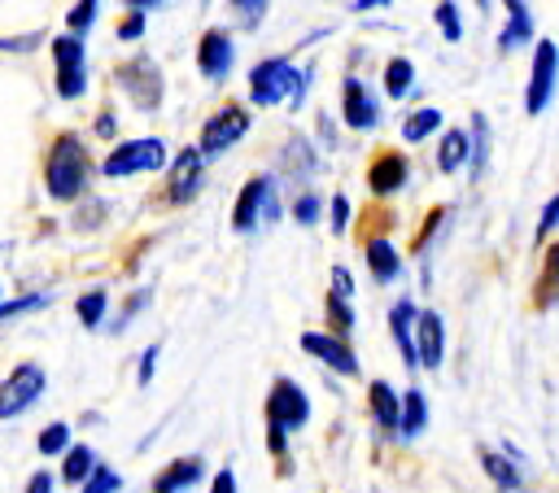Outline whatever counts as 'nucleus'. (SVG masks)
I'll return each mask as SVG.
<instances>
[{"mask_svg":"<svg viewBox=\"0 0 559 493\" xmlns=\"http://www.w3.org/2000/svg\"><path fill=\"white\" fill-rule=\"evenodd\" d=\"M502 5H507V27L498 31V49L515 53V49L533 45V14H529L524 0H502Z\"/></svg>","mask_w":559,"mask_h":493,"instance_id":"aec40b11","label":"nucleus"},{"mask_svg":"<svg viewBox=\"0 0 559 493\" xmlns=\"http://www.w3.org/2000/svg\"><path fill=\"white\" fill-rule=\"evenodd\" d=\"M27 493H53V476H49V471H36V476L27 480Z\"/></svg>","mask_w":559,"mask_h":493,"instance_id":"de8ad7c7","label":"nucleus"},{"mask_svg":"<svg viewBox=\"0 0 559 493\" xmlns=\"http://www.w3.org/2000/svg\"><path fill=\"white\" fill-rule=\"evenodd\" d=\"M433 18H437V27H442V36H446L450 45H459V40H463V14H459L455 0H437Z\"/></svg>","mask_w":559,"mask_h":493,"instance_id":"2f4dec72","label":"nucleus"},{"mask_svg":"<svg viewBox=\"0 0 559 493\" xmlns=\"http://www.w3.org/2000/svg\"><path fill=\"white\" fill-rule=\"evenodd\" d=\"M206 463L201 458H175L153 476V493H188L192 484H201Z\"/></svg>","mask_w":559,"mask_h":493,"instance_id":"6ab92c4d","label":"nucleus"},{"mask_svg":"<svg viewBox=\"0 0 559 493\" xmlns=\"http://www.w3.org/2000/svg\"><path fill=\"white\" fill-rule=\"evenodd\" d=\"M53 62H58V97L79 101L88 92V49L79 36L53 40Z\"/></svg>","mask_w":559,"mask_h":493,"instance_id":"0eeeda50","label":"nucleus"},{"mask_svg":"<svg viewBox=\"0 0 559 493\" xmlns=\"http://www.w3.org/2000/svg\"><path fill=\"white\" fill-rule=\"evenodd\" d=\"M411 79H415V66L407 62V58H394L389 66H385V97H407L411 92Z\"/></svg>","mask_w":559,"mask_h":493,"instance_id":"c85d7f7f","label":"nucleus"},{"mask_svg":"<svg viewBox=\"0 0 559 493\" xmlns=\"http://www.w3.org/2000/svg\"><path fill=\"white\" fill-rule=\"evenodd\" d=\"M45 393V367L36 363H18L5 380H0V419H18L23 410H32Z\"/></svg>","mask_w":559,"mask_h":493,"instance_id":"423d86ee","label":"nucleus"},{"mask_svg":"<svg viewBox=\"0 0 559 493\" xmlns=\"http://www.w3.org/2000/svg\"><path fill=\"white\" fill-rule=\"evenodd\" d=\"M407 179H411V162L402 153H376L372 166H368V188L376 197H394Z\"/></svg>","mask_w":559,"mask_h":493,"instance_id":"dca6fc26","label":"nucleus"},{"mask_svg":"<svg viewBox=\"0 0 559 493\" xmlns=\"http://www.w3.org/2000/svg\"><path fill=\"white\" fill-rule=\"evenodd\" d=\"M123 489V476L114 471V467H105V463H97V471L88 476V484L79 489V493H119Z\"/></svg>","mask_w":559,"mask_h":493,"instance_id":"f704fd0d","label":"nucleus"},{"mask_svg":"<svg viewBox=\"0 0 559 493\" xmlns=\"http://www.w3.org/2000/svg\"><path fill=\"white\" fill-rule=\"evenodd\" d=\"M328 293L355 302V276H350V267H333V289H328Z\"/></svg>","mask_w":559,"mask_h":493,"instance_id":"a19ab883","label":"nucleus"},{"mask_svg":"<svg viewBox=\"0 0 559 493\" xmlns=\"http://www.w3.org/2000/svg\"><path fill=\"white\" fill-rule=\"evenodd\" d=\"M114 75H119V88H123L140 110H158V101H162V75H158V66H153L149 58H132V62H123Z\"/></svg>","mask_w":559,"mask_h":493,"instance_id":"1a4fd4ad","label":"nucleus"},{"mask_svg":"<svg viewBox=\"0 0 559 493\" xmlns=\"http://www.w3.org/2000/svg\"><path fill=\"white\" fill-rule=\"evenodd\" d=\"M280 192V179L275 175H258V179H249L245 188H240V197H236V210H232V227L245 236V231H253L258 223H262V214H266V201Z\"/></svg>","mask_w":559,"mask_h":493,"instance_id":"9b49d317","label":"nucleus"},{"mask_svg":"<svg viewBox=\"0 0 559 493\" xmlns=\"http://www.w3.org/2000/svg\"><path fill=\"white\" fill-rule=\"evenodd\" d=\"M166 166V144L158 136H140V140H123L119 149L105 153L101 170L110 179H127V175H153Z\"/></svg>","mask_w":559,"mask_h":493,"instance_id":"7ed1b4c3","label":"nucleus"},{"mask_svg":"<svg viewBox=\"0 0 559 493\" xmlns=\"http://www.w3.org/2000/svg\"><path fill=\"white\" fill-rule=\"evenodd\" d=\"M315 71H298L289 58H266L249 71V101L253 105H302Z\"/></svg>","mask_w":559,"mask_h":493,"instance_id":"f03ea898","label":"nucleus"},{"mask_svg":"<svg viewBox=\"0 0 559 493\" xmlns=\"http://www.w3.org/2000/svg\"><path fill=\"white\" fill-rule=\"evenodd\" d=\"M341 118H346V127L350 131H372L376 123H381V105H376V97L363 88V79H346L341 84Z\"/></svg>","mask_w":559,"mask_h":493,"instance_id":"ddd939ff","label":"nucleus"},{"mask_svg":"<svg viewBox=\"0 0 559 493\" xmlns=\"http://www.w3.org/2000/svg\"><path fill=\"white\" fill-rule=\"evenodd\" d=\"M481 467H485V476L502 489V493H520L524 489V480H520V467L502 454V450H481Z\"/></svg>","mask_w":559,"mask_h":493,"instance_id":"5701e85b","label":"nucleus"},{"mask_svg":"<svg viewBox=\"0 0 559 493\" xmlns=\"http://www.w3.org/2000/svg\"><path fill=\"white\" fill-rule=\"evenodd\" d=\"M476 5H481V10H485V14H489V0H476Z\"/></svg>","mask_w":559,"mask_h":493,"instance_id":"603ef678","label":"nucleus"},{"mask_svg":"<svg viewBox=\"0 0 559 493\" xmlns=\"http://www.w3.org/2000/svg\"><path fill=\"white\" fill-rule=\"evenodd\" d=\"M97 10H101V0H79V5L66 14V27H71L66 36H79L84 40L92 31V23H97Z\"/></svg>","mask_w":559,"mask_h":493,"instance_id":"473e14b6","label":"nucleus"},{"mask_svg":"<svg viewBox=\"0 0 559 493\" xmlns=\"http://www.w3.org/2000/svg\"><path fill=\"white\" fill-rule=\"evenodd\" d=\"M368 271L376 276V285H394L402 276V258L394 250V240H385V236L368 240Z\"/></svg>","mask_w":559,"mask_h":493,"instance_id":"412c9836","label":"nucleus"},{"mask_svg":"<svg viewBox=\"0 0 559 493\" xmlns=\"http://www.w3.org/2000/svg\"><path fill=\"white\" fill-rule=\"evenodd\" d=\"M145 36V14L140 10H127V18L119 23V40L127 45V40H140Z\"/></svg>","mask_w":559,"mask_h":493,"instance_id":"58836bf2","label":"nucleus"},{"mask_svg":"<svg viewBox=\"0 0 559 493\" xmlns=\"http://www.w3.org/2000/svg\"><path fill=\"white\" fill-rule=\"evenodd\" d=\"M232 10H236L245 23H258V14L266 10V0H232Z\"/></svg>","mask_w":559,"mask_h":493,"instance_id":"c03bdc74","label":"nucleus"},{"mask_svg":"<svg viewBox=\"0 0 559 493\" xmlns=\"http://www.w3.org/2000/svg\"><path fill=\"white\" fill-rule=\"evenodd\" d=\"M97 131H101V136H114V118H110V114H101V118H97Z\"/></svg>","mask_w":559,"mask_h":493,"instance_id":"8fccbe9b","label":"nucleus"},{"mask_svg":"<svg viewBox=\"0 0 559 493\" xmlns=\"http://www.w3.org/2000/svg\"><path fill=\"white\" fill-rule=\"evenodd\" d=\"M415 354L424 371H437L446 358V324L437 311H420L415 315Z\"/></svg>","mask_w":559,"mask_h":493,"instance_id":"2eb2a0df","label":"nucleus"},{"mask_svg":"<svg viewBox=\"0 0 559 493\" xmlns=\"http://www.w3.org/2000/svg\"><path fill=\"white\" fill-rule=\"evenodd\" d=\"M210 493H236V471L232 467H219L214 480H210Z\"/></svg>","mask_w":559,"mask_h":493,"instance_id":"37998d69","label":"nucleus"},{"mask_svg":"<svg viewBox=\"0 0 559 493\" xmlns=\"http://www.w3.org/2000/svg\"><path fill=\"white\" fill-rule=\"evenodd\" d=\"M145 302H149V293H136V298H132V302H127V311H123V315H119V324H110V328H114V332H123V328H127V324H132V315H136V311H140V306H145Z\"/></svg>","mask_w":559,"mask_h":493,"instance_id":"49530a36","label":"nucleus"},{"mask_svg":"<svg viewBox=\"0 0 559 493\" xmlns=\"http://www.w3.org/2000/svg\"><path fill=\"white\" fill-rule=\"evenodd\" d=\"M415 315H420V311H415L411 298L394 302V311H389V332H394V345H398L407 371H420V354H415Z\"/></svg>","mask_w":559,"mask_h":493,"instance_id":"f3484780","label":"nucleus"},{"mask_svg":"<svg viewBox=\"0 0 559 493\" xmlns=\"http://www.w3.org/2000/svg\"><path fill=\"white\" fill-rule=\"evenodd\" d=\"M324 214V201L315 197V192H302L298 201H294V218L302 223V227H315V218Z\"/></svg>","mask_w":559,"mask_h":493,"instance_id":"c9c22d12","label":"nucleus"},{"mask_svg":"<svg viewBox=\"0 0 559 493\" xmlns=\"http://www.w3.org/2000/svg\"><path fill=\"white\" fill-rule=\"evenodd\" d=\"M158 354H162V345H149V350L140 354V371H136V380H140V384H149V380H153V371H158Z\"/></svg>","mask_w":559,"mask_h":493,"instance_id":"79ce46f5","label":"nucleus"},{"mask_svg":"<svg viewBox=\"0 0 559 493\" xmlns=\"http://www.w3.org/2000/svg\"><path fill=\"white\" fill-rule=\"evenodd\" d=\"M302 350L311 358H320L324 367H333L337 376H359V358H355L350 341H341L333 332H302Z\"/></svg>","mask_w":559,"mask_h":493,"instance_id":"f8f14e48","label":"nucleus"},{"mask_svg":"<svg viewBox=\"0 0 559 493\" xmlns=\"http://www.w3.org/2000/svg\"><path fill=\"white\" fill-rule=\"evenodd\" d=\"M555 227H559V192H555V197L542 205V218H537V244H542V240H546Z\"/></svg>","mask_w":559,"mask_h":493,"instance_id":"4c0bfd02","label":"nucleus"},{"mask_svg":"<svg viewBox=\"0 0 559 493\" xmlns=\"http://www.w3.org/2000/svg\"><path fill=\"white\" fill-rule=\"evenodd\" d=\"M36 450L49 454V458H53V454H66V450H71V424H49V428L40 432Z\"/></svg>","mask_w":559,"mask_h":493,"instance_id":"72a5a7b5","label":"nucleus"},{"mask_svg":"<svg viewBox=\"0 0 559 493\" xmlns=\"http://www.w3.org/2000/svg\"><path fill=\"white\" fill-rule=\"evenodd\" d=\"M442 223H446V210H433V214H428V223H424V231L415 236V254H424V250H428V244H433V236H437V227H442Z\"/></svg>","mask_w":559,"mask_h":493,"instance_id":"ea45409f","label":"nucleus"},{"mask_svg":"<svg viewBox=\"0 0 559 493\" xmlns=\"http://www.w3.org/2000/svg\"><path fill=\"white\" fill-rule=\"evenodd\" d=\"M324 311H328V324H333V337H341V341H350V332H355V306H350L346 298H337V293H328V302H324Z\"/></svg>","mask_w":559,"mask_h":493,"instance_id":"c756f323","label":"nucleus"},{"mask_svg":"<svg viewBox=\"0 0 559 493\" xmlns=\"http://www.w3.org/2000/svg\"><path fill=\"white\" fill-rule=\"evenodd\" d=\"M559 298V244L546 250V267H542V285H537V306H550Z\"/></svg>","mask_w":559,"mask_h":493,"instance_id":"7c9ffc66","label":"nucleus"},{"mask_svg":"<svg viewBox=\"0 0 559 493\" xmlns=\"http://www.w3.org/2000/svg\"><path fill=\"white\" fill-rule=\"evenodd\" d=\"M381 5H389V0H355V14H372V10H381Z\"/></svg>","mask_w":559,"mask_h":493,"instance_id":"09e8293b","label":"nucleus"},{"mask_svg":"<svg viewBox=\"0 0 559 493\" xmlns=\"http://www.w3.org/2000/svg\"><path fill=\"white\" fill-rule=\"evenodd\" d=\"M368 402H372L376 424H381L389 437H398V424H402V393H398L389 380H372V384H368Z\"/></svg>","mask_w":559,"mask_h":493,"instance_id":"a211bd4d","label":"nucleus"},{"mask_svg":"<svg viewBox=\"0 0 559 493\" xmlns=\"http://www.w3.org/2000/svg\"><path fill=\"white\" fill-rule=\"evenodd\" d=\"M555 88H559V45L537 40V49H533V71H529V84H524V114L537 118V114L555 101Z\"/></svg>","mask_w":559,"mask_h":493,"instance_id":"39448f33","label":"nucleus"},{"mask_svg":"<svg viewBox=\"0 0 559 493\" xmlns=\"http://www.w3.org/2000/svg\"><path fill=\"white\" fill-rule=\"evenodd\" d=\"M249 131V114H245V105H223L219 114H210V123L201 127V153L206 157H214V153H223V149H232L240 136Z\"/></svg>","mask_w":559,"mask_h":493,"instance_id":"9d476101","label":"nucleus"},{"mask_svg":"<svg viewBox=\"0 0 559 493\" xmlns=\"http://www.w3.org/2000/svg\"><path fill=\"white\" fill-rule=\"evenodd\" d=\"M206 184V153L192 144V149H179L171 170H166V197L171 205H188Z\"/></svg>","mask_w":559,"mask_h":493,"instance_id":"6e6552de","label":"nucleus"},{"mask_svg":"<svg viewBox=\"0 0 559 493\" xmlns=\"http://www.w3.org/2000/svg\"><path fill=\"white\" fill-rule=\"evenodd\" d=\"M153 5H162V0H127V10H140V14L153 10Z\"/></svg>","mask_w":559,"mask_h":493,"instance_id":"3c124183","label":"nucleus"},{"mask_svg":"<svg viewBox=\"0 0 559 493\" xmlns=\"http://www.w3.org/2000/svg\"><path fill=\"white\" fill-rule=\"evenodd\" d=\"M311 419V397L302 393L298 380L280 376L266 393V428H280V432H294V428H307Z\"/></svg>","mask_w":559,"mask_h":493,"instance_id":"20e7f679","label":"nucleus"},{"mask_svg":"<svg viewBox=\"0 0 559 493\" xmlns=\"http://www.w3.org/2000/svg\"><path fill=\"white\" fill-rule=\"evenodd\" d=\"M88 179H92V157H88L84 140L71 136V131L58 136L49 157H45V188H49V197L53 201H79Z\"/></svg>","mask_w":559,"mask_h":493,"instance_id":"f257e3e1","label":"nucleus"},{"mask_svg":"<svg viewBox=\"0 0 559 493\" xmlns=\"http://www.w3.org/2000/svg\"><path fill=\"white\" fill-rule=\"evenodd\" d=\"M437 127H442V110H415V114H407V123H402V140H407V144H420V140H428Z\"/></svg>","mask_w":559,"mask_h":493,"instance_id":"cd10ccee","label":"nucleus"},{"mask_svg":"<svg viewBox=\"0 0 559 493\" xmlns=\"http://www.w3.org/2000/svg\"><path fill=\"white\" fill-rule=\"evenodd\" d=\"M472 162V136L468 131H446L442 136V149H437V170L442 175H455Z\"/></svg>","mask_w":559,"mask_h":493,"instance_id":"4be33fe9","label":"nucleus"},{"mask_svg":"<svg viewBox=\"0 0 559 493\" xmlns=\"http://www.w3.org/2000/svg\"><path fill=\"white\" fill-rule=\"evenodd\" d=\"M472 179H485V170H489V123H485V114H472Z\"/></svg>","mask_w":559,"mask_h":493,"instance_id":"a878e982","label":"nucleus"},{"mask_svg":"<svg viewBox=\"0 0 559 493\" xmlns=\"http://www.w3.org/2000/svg\"><path fill=\"white\" fill-rule=\"evenodd\" d=\"M266 450H271L275 458H285V454H289V432H280V428H266Z\"/></svg>","mask_w":559,"mask_h":493,"instance_id":"a18cd8bd","label":"nucleus"},{"mask_svg":"<svg viewBox=\"0 0 559 493\" xmlns=\"http://www.w3.org/2000/svg\"><path fill=\"white\" fill-rule=\"evenodd\" d=\"M232 62H236L232 36H227V31H206L201 45H197V71H201L210 84H219V79H227Z\"/></svg>","mask_w":559,"mask_h":493,"instance_id":"4468645a","label":"nucleus"},{"mask_svg":"<svg viewBox=\"0 0 559 493\" xmlns=\"http://www.w3.org/2000/svg\"><path fill=\"white\" fill-rule=\"evenodd\" d=\"M0 306H5V289H0Z\"/></svg>","mask_w":559,"mask_h":493,"instance_id":"864d4df0","label":"nucleus"},{"mask_svg":"<svg viewBox=\"0 0 559 493\" xmlns=\"http://www.w3.org/2000/svg\"><path fill=\"white\" fill-rule=\"evenodd\" d=\"M97 471V454H92V445H71L66 454H62V480L66 484H88V476Z\"/></svg>","mask_w":559,"mask_h":493,"instance_id":"393cba45","label":"nucleus"},{"mask_svg":"<svg viewBox=\"0 0 559 493\" xmlns=\"http://www.w3.org/2000/svg\"><path fill=\"white\" fill-rule=\"evenodd\" d=\"M105 311H110V293L105 289H88L79 302H75V315L84 328H101L105 324Z\"/></svg>","mask_w":559,"mask_h":493,"instance_id":"bb28decb","label":"nucleus"},{"mask_svg":"<svg viewBox=\"0 0 559 493\" xmlns=\"http://www.w3.org/2000/svg\"><path fill=\"white\" fill-rule=\"evenodd\" d=\"M424 428H428V397H424L420 389H407V393H402V424H398V437H402V441H415Z\"/></svg>","mask_w":559,"mask_h":493,"instance_id":"b1692460","label":"nucleus"},{"mask_svg":"<svg viewBox=\"0 0 559 493\" xmlns=\"http://www.w3.org/2000/svg\"><path fill=\"white\" fill-rule=\"evenodd\" d=\"M350 214H355V210H350V197H346V192H337V197L328 201V223H333V231H337V236H346V231H350Z\"/></svg>","mask_w":559,"mask_h":493,"instance_id":"e433bc0d","label":"nucleus"}]
</instances>
